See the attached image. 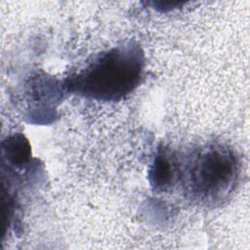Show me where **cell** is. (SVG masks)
I'll use <instances>...</instances> for the list:
<instances>
[{
  "label": "cell",
  "instance_id": "1",
  "mask_svg": "<svg viewBox=\"0 0 250 250\" xmlns=\"http://www.w3.org/2000/svg\"><path fill=\"white\" fill-rule=\"evenodd\" d=\"M144 69L141 48L130 42L99 55L70 79V88L83 96L115 102L130 94L140 83Z\"/></svg>",
  "mask_w": 250,
  "mask_h": 250
},
{
  "label": "cell",
  "instance_id": "2",
  "mask_svg": "<svg viewBox=\"0 0 250 250\" xmlns=\"http://www.w3.org/2000/svg\"><path fill=\"white\" fill-rule=\"evenodd\" d=\"M234 152L223 146L212 145L196 153L187 168L186 187L197 200L215 203L232 189L238 176Z\"/></svg>",
  "mask_w": 250,
  "mask_h": 250
},
{
  "label": "cell",
  "instance_id": "3",
  "mask_svg": "<svg viewBox=\"0 0 250 250\" xmlns=\"http://www.w3.org/2000/svg\"><path fill=\"white\" fill-rule=\"evenodd\" d=\"M177 163L166 151H158L149 169L151 186L158 190L171 188L178 176Z\"/></svg>",
  "mask_w": 250,
  "mask_h": 250
},
{
  "label": "cell",
  "instance_id": "4",
  "mask_svg": "<svg viewBox=\"0 0 250 250\" xmlns=\"http://www.w3.org/2000/svg\"><path fill=\"white\" fill-rule=\"evenodd\" d=\"M3 154L9 163L21 167L30 158V146L23 136L14 135L3 142Z\"/></svg>",
  "mask_w": 250,
  "mask_h": 250
}]
</instances>
